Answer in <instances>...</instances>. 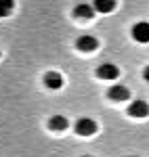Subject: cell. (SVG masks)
I'll use <instances>...</instances> for the list:
<instances>
[{
  "mask_svg": "<svg viewBox=\"0 0 149 157\" xmlns=\"http://www.w3.org/2000/svg\"><path fill=\"white\" fill-rule=\"evenodd\" d=\"M74 130L78 136H92V134L97 132V121L88 120V117H80V120L76 121Z\"/></svg>",
  "mask_w": 149,
  "mask_h": 157,
  "instance_id": "obj_1",
  "label": "cell"
},
{
  "mask_svg": "<svg viewBox=\"0 0 149 157\" xmlns=\"http://www.w3.org/2000/svg\"><path fill=\"white\" fill-rule=\"evenodd\" d=\"M132 38L139 44H147L149 42V23L147 21H139L132 25Z\"/></svg>",
  "mask_w": 149,
  "mask_h": 157,
  "instance_id": "obj_2",
  "label": "cell"
},
{
  "mask_svg": "<svg viewBox=\"0 0 149 157\" xmlns=\"http://www.w3.org/2000/svg\"><path fill=\"white\" fill-rule=\"evenodd\" d=\"M76 48L82 50V52H92V50L99 48V40L95 36H80L76 40Z\"/></svg>",
  "mask_w": 149,
  "mask_h": 157,
  "instance_id": "obj_3",
  "label": "cell"
},
{
  "mask_svg": "<svg viewBox=\"0 0 149 157\" xmlns=\"http://www.w3.org/2000/svg\"><path fill=\"white\" fill-rule=\"evenodd\" d=\"M107 97L112 98L113 103H122V101H128V98H130V90L122 84H116L107 90Z\"/></svg>",
  "mask_w": 149,
  "mask_h": 157,
  "instance_id": "obj_4",
  "label": "cell"
},
{
  "mask_svg": "<svg viewBox=\"0 0 149 157\" xmlns=\"http://www.w3.org/2000/svg\"><path fill=\"white\" fill-rule=\"evenodd\" d=\"M128 115L130 117H147L149 115V105L147 101H132L130 103V107H128Z\"/></svg>",
  "mask_w": 149,
  "mask_h": 157,
  "instance_id": "obj_5",
  "label": "cell"
},
{
  "mask_svg": "<svg viewBox=\"0 0 149 157\" xmlns=\"http://www.w3.org/2000/svg\"><path fill=\"white\" fill-rule=\"evenodd\" d=\"M118 75H120V69L113 63H103L97 69V78L99 80H118Z\"/></svg>",
  "mask_w": 149,
  "mask_h": 157,
  "instance_id": "obj_6",
  "label": "cell"
},
{
  "mask_svg": "<svg viewBox=\"0 0 149 157\" xmlns=\"http://www.w3.org/2000/svg\"><path fill=\"white\" fill-rule=\"evenodd\" d=\"M44 86L50 90H61L63 88V75L59 71H49L44 75Z\"/></svg>",
  "mask_w": 149,
  "mask_h": 157,
  "instance_id": "obj_7",
  "label": "cell"
},
{
  "mask_svg": "<svg viewBox=\"0 0 149 157\" xmlns=\"http://www.w3.org/2000/svg\"><path fill=\"white\" fill-rule=\"evenodd\" d=\"M95 13H97L95 4H86V2L78 4V6L74 9V15L78 17V19H92V17H95Z\"/></svg>",
  "mask_w": 149,
  "mask_h": 157,
  "instance_id": "obj_8",
  "label": "cell"
},
{
  "mask_svg": "<svg viewBox=\"0 0 149 157\" xmlns=\"http://www.w3.org/2000/svg\"><path fill=\"white\" fill-rule=\"evenodd\" d=\"M67 126H69V121L63 115H55L49 120V130H53V132H63V130H67Z\"/></svg>",
  "mask_w": 149,
  "mask_h": 157,
  "instance_id": "obj_9",
  "label": "cell"
},
{
  "mask_svg": "<svg viewBox=\"0 0 149 157\" xmlns=\"http://www.w3.org/2000/svg\"><path fill=\"white\" fill-rule=\"evenodd\" d=\"M92 4H95L97 13H103V15H107L116 9V0H95Z\"/></svg>",
  "mask_w": 149,
  "mask_h": 157,
  "instance_id": "obj_10",
  "label": "cell"
},
{
  "mask_svg": "<svg viewBox=\"0 0 149 157\" xmlns=\"http://www.w3.org/2000/svg\"><path fill=\"white\" fill-rule=\"evenodd\" d=\"M13 6H15L13 0H0V17H9L13 13Z\"/></svg>",
  "mask_w": 149,
  "mask_h": 157,
  "instance_id": "obj_11",
  "label": "cell"
},
{
  "mask_svg": "<svg viewBox=\"0 0 149 157\" xmlns=\"http://www.w3.org/2000/svg\"><path fill=\"white\" fill-rule=\"evenodd\" d=\"M143 78H145V80H147V82H149V65H147V67H145V71H143Z\"/></svg>",
  "mask_w": 149,
  "mask_h": 157,
  "instance_id": "obj_12",
  "label": "cell"
},
{
  "mask_svg": "<svg viewBox=\"0 0 149 157\" xmlns=\"http://www.w3.org/2000/svg\"><path fill=\"white\" fill-rule=\"evenodd\" d=\"M130 157H137V155H130Z\"/></svg>",
  "mask_w": 149,
  "mask_h": 157,
  "instance_id": "obj_13",
  "label": "cell"
},
{
  "mask_svg": "<svg viewBox=\"0 0 149 157\" xmlns=\"http://www.w3.org/2000/svg\"><path fill=\"white\" fill-rule=\"evenodd\" d=\"M84 157H90V155H84Z\"/></svg>",
  "mask_w": 149,
  "mask_h": 157,
  "instance_id": "obj_14",
  "label": "cell"
}]
</instances>
